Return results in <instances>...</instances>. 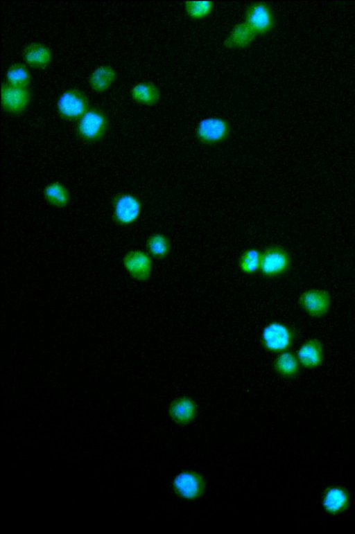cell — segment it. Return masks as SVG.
Instances as JSON below:
<instances>
[{"instance_id":"15","label":"cell","mask_w":355,"mask_h":534,"mask_svg":"<svg viewBox=\"0 0 355 534\" xmlns=\"http://www.w3.org/2000/svg\"><path fill=\"white\" fill-rule=\"evenodd\" d=\"M256 35L245 22L238 23L232 28L224 44L228 48H243L249 46Z\"/></svg>"},{"instance_id":"1","label":"cell","mask_w":355,"mask_h":534,"mask_svg":"<svg viewBox=\"0 0 355 534\" xmlns=\"http://www.w3.org/2000/svg\"><path fill=\"white\" fill-rule=\"evenodd\" d=\"M108 125V118L104 112L98 107H92L78 119L76 132L83 141L95 143L103 139L107 131Z\"/></svg>"},{"instance_id":"13","label":"cell","mask_w":355,"mask_h":534,"mask_svg":"<svg viewBox=\"0 0 355 534\" xmlns=\"http://www.w3.org/2000/svg\"><path fill=\"white\" fill-rule=\"evenodd\" d=\"M23 58L31 67L44 69L51 62L52 53L49 46L41 43H31L23 50Z\"/></svg>"},{"instance_id":"24","label":"cell","mask_w":355,"mask_h":534,"mask_svg":"<svg viewBox=\"0 0 355 534\" xmlns=\"http://www.w3.org/2000/svg\"><path fill=\"white\" fill-rule=\"evenodd\" d=\"M213 8L212 1H186L184 2L185 11L193 19H200L209 16Z\"/></svg>"},{"instance_id":"3","label":"cell","mask_w":355,"mask_h":534,"mask_svg":"<svg viewBox=\"0 0 355 534\" xmlns=\"http://www.w3.org/2000/svg\"><path fill=\"white\" fill-rule=\"evenodd\" d=\"M142 202L135 194L120 193L112 199V218L120 226L134 224L142 212Z\"/></svg>"},{"instance_id":"20","label":"cell","mask_w":355,"mask_h":534,"mask_svg":"<svg viewBox=\"0 0 355 534\" xmlns=\"http://www.w3.org/2000/svg\"><path fill=\"white\" fill-rule=\"evenodd\" d=\"M146 248L151 256L157 259H162L169 253L171 249V243L166 235L162 233H154L148 238Z\"/></svg>"},{"instance_id":"17","label":"cell","mask_w":355,"mask_h":534,"mask_svg":"<svg viewBox=\"0 0 355 534\" xmlns=\"http://www.w3.org/2000/svg\"><path fill=\"white\" fill-rule=\"evenodd\" d=\"M131 97L137 103L152 106L159 100V87L151 82H141L135 84L131 89Z\"/></svg>"},{"instance_id":"19","label":"cell","mask_w":355,"mask_h":534,"mask_svg":"<svg viewBox=\"0 0 355 534\" xmlns=\"http://www.w3.org/2000/svg\"><path fill=\"white\" fill-rule=\"evenodd\" d=\"M116 77V71L112 66L102 65L91 73L89 80V85L94 91L103 92L110 87Z\"/></svg>"},{"instance_id":"22","label":"cell","mask_w":355,"mask_h":534,"mask_svg":"<svg viewBox=\"0 0 355 534\" xmlns=\"http://www.w3.org/2000/svg\"><path fill=\"white\" fill-rule=\"evenodd\" d=\"M6 80L12 86L28 87L31 83V73L24 64L15 63L7 70Z\"/></svg>"},{"instance_id":"16","label":"cell","mask_w":355,"mask_h":534,"mask_svg":"<svg viewBox=\"0 0 355 534\" xmlns=\"http://www.w3.org/2000/svg\"><path fill=\"white\" fill-rule=\"evenodd\" d=\"M43 195L47 203L59 208L66 207L71 199L67 187L58 181L49 183L43 190Z\"/></svg>"},{"instance_id":"6","label":"cell","mask_w":355,"mask_h":534,"mask_svg":"<svg viewBox=\"0 0 355 534\" xmlns=\"http://www.w3.org/2000/svg\"><path fill=\"white\" fill-rule=\"evenodd\" d=\"M89 108L87 96L76 88L66 90L60 96L57 103L58 114L68 121L79 119Z\"/></svg>"},{"instance_id":"18","label":"cell","mask_w":355,"mask_h":534,"mask_svg":"<svg viewBox=\"0 0 355 534\" xmlns=\"http://www.w3.org/2000/svg\"><path fill=\"white\" fill-rule=\"evenodd\" d=\"M300 365L297 355L289 350L279 353L274 361L275 371L285 377L296 375L299 372Z\"/></svg>"},{"instance_id":"2","label":"cell","mask_w":355,"mask_h":534,"mask_svg":"<svg viewBox=\"0 0 355 534\" xmlns=\"http://www.w3.org/2000/svg\"><path fill=\"white\" fill-rule=\"evenodd\" d=\"M295 335V330L288 324L277 321H271L263 328L261 342L265 350L279 353L291 348Z\"/></svg>"},{"instance_id":"14","label":"cell","mask_w":355,"mask_h":534,"mask_svg":"<svg viewBox=\"0 0 355 534\" xmlns=\"http://www.w3.org/2000/svg\"><path fill=\"white\" fill-rule=\"evenodd\" d=\"M197 406L190 397L182 396L174 400L169 407L171 417L180 424L190 422L196 416Z\"/></svg>"},{"instance_id":"21","label":"cell","mask_w":355,"mask_h":534,"mask_svg":"<svg viewBox=\"0 0 355 534\" xmlns=\"http://www.w3.org/2000/svg\"><path fill=\"white\" fill-rule=\"evenodd\" d=\"M348 495L346 492L338 487L329 489L323 499V506L331 513L342 511L347 506Z\"/></svg>"},{"instance_id":"5","label":"cell","mask_w":355,"mask_h":534,"mask_svg":"<svg viewBox=\"0 0 355 534\" xmlns=\"http://www.w3.org/2000/svg\"><path fill=\"white\" fill-rule=\"evenodd\" d=\"M230 132L231 125L227 120L222 117L210 116L198 122L195 135L202 144L216 145L225 141Z\"/></svg>"},{"instance_id":"23","label":"cell","mask_w":355,"mask_h":534,"mask_svg":"<svg viewBox=\"0 0 355 534\" xmlns=\"http://www.w3.org/2000/svg\"><path fill=\"white\" fill-rule=\"evenodd\" d=\"M261 251L255 248L244 251L239 260L240 269L245 274H252L259 270Z\"/></svg>"},{"instance_id":"9","label":"cell","mask_w":355,"mask_h":534,"mask_svg":"<svg viewBox=\"0 0 355 534\" xmlns=\"http://www.w3.org/2000/svg\"><path fill=\"white\" fill-rule=\"evenodd\" d=\"M299 303L309 315L315 317H322L330 308L331 295L325 290L311 289L302 293Z\"/></svg>"},{"instance_id":"8","label":"cell","mask_w":355,"mask_h":534,"mask_svg":"<svg viewBox=\"0 0 355 534\" xmlns=\"http://www.w3.org/2000/svg\"><path fill=\"white\" fill-rule=\"evenodd\" d=\"M123 265L128 274L138 281H147L152 273L153 261L150 255L140 249H132L123 258Z\"/></svg>"},{"instance_id":"11","label":"cell","mask_w":355,"mask_h":534,"mask_svg":"<svg viewBox=\"0 0 355 534\" xmlns=\"http://www.w3.org/2000/svg\"><path fill=\"white\" fill-rule=\"evenodd\" d=\"M173 486L180 496L187 499L198 497L205 489L202 477L193 471H185L178 474L173 480Z\"/></svg>"},{"instance_id":"10","label":"cell","mask_w":355,"mask_h":534,"mask_svg":"<svg viewBox=\"0 0 355 534\" xmlns=\"http://www.w3.org/2000/svg\"><path fill=\"white\" fill-rule=\"evenodd\" d=\"M31 100L28 87H15L8 83L1 86V100L3 109L11 114L23 112Z\"/></svg>"},{"instance_id":"4","label":"cell","mask_w":355,"mask_h":534,"mask_svg":"<svg viewBox=\"0 0 355 534\" xmlns=\"http://www.w3.org/2000/svg\"><path fill=\"white\" fill-rule=\"evenodd\" d=\"M291 265V255L282 246H268L261 251L259 272L266 277L281 276L290 269Z\"/></svg>"},{"instance_id":"7","label":"cell","mask_w":355,"mask_h":534,"mask_svg":"<svg viewBox=\"0 0 355 534\" xmlns=\"http://www.w3.org/2000/svg\"><path fill=\"white\" fill-rule=\"evenodd\" d=\"M244 22L257 35L270 33L275 26V17L270 6L263 1H256L248 6Z\"/></svg>"},{"instance_id":"12","label":"cell","mask_w":355,"mask_h":534,"mask_svg":"<svg viewBox=\"0 0 355 534\" xmlns=\"http://www.w3.org/2000/svg\"><path fill=\"white\" fill-rule=\"evenodd\" d=\"M296 355L300 365L303 367L307 368L318 367L324 359L323 345L318 339H308L298 348Z\"/></svg>"}]
</instances>
